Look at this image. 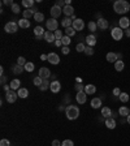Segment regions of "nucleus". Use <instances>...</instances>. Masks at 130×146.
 <instances>
[{
  "mask_svg": "<svg viewBox=\"0 0 130 146\" xmlns=\"http://www.w3.org/2000/svg\"><path fill=\"white\" fill-rule=\"evenodd\" d=\"M86 43H87L88 47H94L96 44V36L94 34H90V35L86 36Z\"/></svg>",
  "mask_w": 130,
  "mask_h": 146,
  "instance_id": "obj_18",
  "label": "nucleus"
},
{
  "mask_svg": "<svg viewBox=\"0 0 130 146\" xmlns=\"http://www.w3.org/2000/svg\"><path fill=\"white\" fill-rule=\"evenodd\" d=\"M125 35H126V36H129V38H130V27H129V29H126V30H125Z\"/></svg>",
  "mask_w": 130,
  "mask_h": 146,
  "instance_id": "obj_57",
  "label": "nucleus"
},
{
  "mask_svg": "<svg viewBox=\"0 0 130 146\" xmlns=\"http://www.w3.org/2000/svg\"><path fill=\"white\" fill-rule=\"evenodd\" d=\"M11 90H20V85H21V81L20 80H17V78H15V80H12L11 81Z\"/></svg>",
  "mask_w": 130,
  "mask_h": 146,
  "instance_id": "obj_24",
  "label": "nucleus"
},
{
  "mask_svg": "<svg viewBox=\"0 0 130 146\" xmlns=\"http://www.w3.org/2000/svg\"><path fill=\"white\" fill-rule=\"evenodd\" d=\"M0 146H11V142L7 138H3V140L0 141Z\"/></svg>",
  "mask_w": 130,
  "mask_h": 146,
  "instance_id": "obj_48",
  "label": "nucleus"
},
{
  "mask_svg": "<svg viewBox=\"0 0 130 146\" xmlns=\"http://www.w3.org/2000/svg\"><path fill=\"white\" fill-rule=\"evenodd\" d=\"M25 70L26 72H33L34 68H35V65H34V63H31V61H27L26 64H25Z\"/></svg>",
  "mask_w": 130,
  "mask_h": 146,
  "instance_id": "obj_33",
  "label": "nucleus"
},
{
  "mask_svg": "<svg viewBox=\"0 0 130 146\" xmlns=\"http://www.w3.org/2000/svg\"><path fill=\"white\" fill-rule=\"evenodd\" d=\"M0 74H1V76H4V68L3 67L0 68Z\"/></svg>",
  "mask_w": 130,
  "mask_h": 146,
  "instance_id": "obj_60",
  "label": "nucleus"
},
{
  "mask_svg": "<svg viewBox=\"0 0 130 146\" xmlns=\"http://www.w3.org/2000/svg\"><path fill=\"white\" fill-rule=\"evenodd\" d=\"M43 81H44V80H43L42 77H39V76L34 77V80H33L34 85H35V86H39V88H40V85H42V84H43Z\"/></svg>",
  "mask_w": 130,
  "mask_h": 146,
  "instance_id": "obj_35",
  "label": "nucleus"
},
{
  "mask_svg": "<svg viewBox=\"0 0 130 146\" xmlns=\"http://www.w3.org/2000/svg\"><path fill=\"white\" fill-rule=\"evenodd\" d=\"M24 70H25V68L22 65H18V64H16L15 67L12 68L13 74H21V73H24Z\"/></svg>",
  "mask_w": 130,
  "mask_h": 146,
  "instance_id": "obj_28",
  "label": "nucleus"
},
{
  "mask_svg": "<svg viewBox=\"0 0 130 146\" xmlns=\"http://www.w3.org/2000/svg\"><path fill=\"white\" fill-rule=\"evenodd\" d=\"M49 90L53 93V94H56V93H59V91L61 90V84L60 81H57V80H55V81L51 82V85H49Z\"/></svg>",
  "mask_w": 130,
  "mask_h": 146,
  "instance_id": "obj_12",
  "label": "nucleus"
},
{
  "mask_svg": "<svg viewBox=\"0 0 130 146\" xmlns=\"http://www.w3.org/2000/svg\"><path fill=\"white\" fill-rule=\"evenodd\" d=\"M40 59H42V60H48V55H46V54L40 55Z\"/></svg>",
  "mask_w": 130,
  "mask_h": 146,
  "instance_id": "obj_55",
  "label": "nucleus"
},
{
  "mask_svg": "<svg viewBox=\"0 0 130 146\" xmlns=\"http://www.w3.org/2000/svg\"><path fill=\"white\" fill-rule=\"evenodd\" d=\"M74 89L77 90V93L85 91V88H83V85H82V84H76V85H74Z\"/></svg>",
  "mask_w": 130,
  "mask_h": 146,
  "instance_id": "obj_44",
  "label": "nucleus"
},
{
  "mask_svg": "<svg viewBox=\"0 0 130 146\" xmlns=\"http://www.w3.org/2000/svg\"><path fill=\"white\" fill-rule=\"evenodd\" d=\"M53 33H55V38H56V40H61V39H63V38H64V35H63V31H61V30H59V29H57V30H56V31H53Z\"/></svg>",
  "mask_w": 130,
  "mask_h": 146,
  "instance_id": "obj_41",
  "label": "nucleus"
},
{
  "mask_svg": "<svg viewBox=\"0 0 130 146\" xmlns=\"http://www.w3.org/2000/svg\"><path fill=\"white\" fill-rule=\"evenodd\" d=\"M113 9L118 15H125V13H127L130 11V4L126 0H117V1L113 3Z\"/></svg>",
  "mask_w": 130,
  "mask_h": 146,
  "instance_id": "obj_1",
  "label": "nucleus"
},
{
  "mask_svg": "<svg viewBox=\"0 0 130 146\" xmlns=\"http://www.w3.org/2000/svg\"><path fill=\"white\" fill-rule=\"evenodd\" d=\"M118 26L121 27L122 30H124V29H125V30H126V29H129V27H130V20L127 17H125V16H124V17H121L120 20H118Z\"/></svg>",
  "mask_w": 130,
  "mask_h": 146,
  "instance_id": "obj_10",
  "label": "nucleus"
},
{
  "mask_svg": "<svg viewBox=\"0 0 130 146\" xmlns=\"http://www.w3.org/2000/svg\"><path fill=\"white\" fill-rule=\"evenodd\" d=\"M118 115H121L122 117H127L130 115V110L127 107H120L118 110Z\"/></svg>",
  "mask_w": 130,
  "mask_h": 146,
  "instance_id": "obj_27",
  "label": "nucleus"
},
{
  "mask_svg": "<svg viewBox=\"0 0 130 146\" xmlns=\"http://www.w3.org/2000/svg\"><path fill=\"white\" fill-rule=\"evenodd\" d=\"M85 48H86V46L83 44V43H78V44L76 46V50H77V52H85Z\"/></svg>",
  "mask_w": 130,
  "mask_h": 146,
  "instance_id": "obj_42",
  "label": "nucleus"
},
{
  "mask_svg": "<svg viewBox=\"0 0 130 146\" xmlns=\"http://www.w3.org/2000/svg\"><path fill=\"white\" fill-rule=\"evenodd\" d=\"M65 115L69 120H76L79 116V108L74 104H69V106L65 108Z\"/></svg>",
  "mask_w": 130,
  "mask_h": 146,
  "instance_id": "obj_2",
  "label": "nucleus"
},
{
  "mask_svg": "<svg viewBox=\"0 0 130 146\" xmlns=\"http://www.w3.org/2000/svg\"><path fill=\"white\" fill-rule=\"evenodd\" d=\"M34 20H35L36 22H42V21H44V15H43V13H40V12L35 13V15H34Z\"/></svg>",
  "mask_w": 130,
  "mask_h": 146,
  "instance_id": "obj_34",
  "label": "nucleus"
},
{
  "mask_svg": "<svg viewBox=\"0 0 130 146\" xmlns=\"http://www.w3.org/2000/svg\"><path fill=\"white\" fill-rule=\"evenodd\" d=\"M3 89L5 90V93H8V91L11 90V85H3Z\"/></svg>",
  "mask_w": 130,
  "mask_h": 146,
  "instance_id": "obj_54",
  "label": "nucleus"
},
{
  "mask_svg": "<svg viewBox=\"0 0 130 146\" xmlns=\"http://www.w3.org/2000/svg\"><path fill=\"white\" fill-rule=\"evenodd\" d=\"M5 82H7L5 76H1V84H3V85H5Z\"/></svg>",
  "mask_w": 130,
  "mask_h": 146,
  "instance_id": "obj_58",
  "label": "nucleus"
},
{
  "mask_svg": "<svg viewBox=\"0 0 130 146\" xmlns=\"http://www.w3.org/2000/svg\"><path fill=\"white\" fill-rule=\"evenodd\" d=\"M72 27L76 31H82V30H83V27H85V22H83V20H82V18H77L76 21H73Z\"/></svg>",
  "mask_w": 130,
  "mask_h": 146,
  "instance_id": "obj_7",
  "label": "nucleus"
},
{
  "mask_svg": "<svg viewBox=\"0 0 130 146\" xmlns=\"http://www.w3.org/2000/svg\"><path fill=\"white\" fill-rule=\"evenodd\" d=\"M61 146H74V143H73L72 140H64L61 142Z\"/></svg>",
  "mask_w": 130,
  "mask_h": 146,
  "instance_id": "obj_45",
  "label": "nucleus"
},
{
  "mask_svg": "<svg viewBox=\"0 0 130 146\" xmlns=\"http://www.w3.org/2000/svg\"><path fill=\"white\" fill-rule=\"evenodd\" d=\"M87 27H88V30H90V31H95L98 29V25H96V22L90 21V22H88V25H87Z\"/></svg>",
  "mask_w": 130,
  "mask_h": 146,
  "instance_id": "obj_39",
  "label": "nucleus"
},
{
  "mask_svg": "<svg viewBox=\"0 0 130 146\" xmlns=\"http://www.w3.org/2000/svg\"><path fill=\"white\" fill-rule=\"evenodd\" d=\"M12 12L13 13H20V12H21V8H20V5H18V4H13V5H12Z\"/></svg>",
  "mask_w": 130,
  "mask_h": 146,
  "instance_id": "obj_43",
  "label": "nucleus"
},
{
  "mask_svg": "<svg viewBox=\"0 0 130 146\" xmlns=\"http://www.w3.org/2000/svg\"><path fill=\"white\" fill-rule=\"evenodd\" d=\"M70 3H72V0H65V5H70Z\"/></svg>",
  "mask_w": 130,
  "mask_h": 146,
  "instance_id": "obj_59",
  "label": "nucleus"
},
{
  "mask_svg": "<svg viewBox=\"0 0 130 146\" xmlns=\"http://www.w3.org/2000/svg\"><path fill=\"white\" fill-rule=\"evenodd\" d=\"M55 46H56V47H60V46H63V43H61V40H56V42H55Z\"/></svg>",
  "mask_w": 130,
  "mask_h": 146,
  "instance_id": "obj_56",
  "label": "nucleus"
},
{
  "mask_svg": "<svg viewBox=\"0 0 130 146\" xmlns=\"http://www.w3.org/2000/svg\"><path fill=\"white\" fill-rule=\"evenodd\" d=\"M18 26L22 27V29H27V27H30V21L26 20V18H21L18 21Z\"/></svg>",
  "mask_w": 130,
  "mask_h": 146,
  "instance_id": "obj_26",
  "label": "nucleus"
},
{
  "mask_svg": "<svg viewBox=\"0 0 130 146\" xmlns=\"http://www.w3.org/2000/svg\"><path fill=\"white\" fill-rule=\"evenodd\" d=\"M126 123H127V124L130 125V115H129V116H127V117H126Z\"/></svg>",
  "mask_w": 130,
  "mask_h": 146,
  "instance_id": "obj_61",
  "label": "nucleus"
},
{
  "mask_svg": "<svg viewBox=\"0 0 130 146\" xmlns=\"http://www.w3.org/2000/svg\"><path fill=\"white\" fill-rule=\"evenodd\" d=\"M17 94H18V98H22V99H25V98L29 97V90L25 88H21L20 90H17Z\"/></svg>",
  "mask_w": 130,
  "mask_h": 146,
  "instance_id": "obj_25",
  "label": "nucleus"
},
{
  "mask_svg": "<svg viewBox=\"0 0 130 146\" xmlns=\"http://www.w3.org/2000/svg\"><path fill=\"white\" fill-rule=\"evenodd\" d=\"M96 25H98V27H99V29H102V30H104V29H108V26H109L108 21H107L106 18H103V17L98 20Z\"/></svg>",
  "mask_w": 130,
  "mask_h": 146,
  "instance_id": "obj_16",
  "label": "nucleus"
},
{
  "mask_svg": "<svg viewBox=\"0 0 130 146\" xmlns=\"http://www.w3.org/2000/svg\"><path fill=\"white\" fill-rule=\"evenodd\" d=\"M95 91H96V88H95L94 85L88 84V85L85 86V93L86 94H95Z\"/></svg>",
  "mask_w": 130,
  "mask_h": 146,
  "instance_id": "obj_30",
  "label": "nucleus"
},
{
  "mask_svg": "<svg viewBox=\"0 0 130 146\" xmlns=\"http://www.w3.org/2000/svg\"><path fill=\"white\" fill-rule=\"evenodd\" d=\"M35 13H38V9H36L35 7H33L31 9H25L24 12H22V16H24V18L29 20L30 17H34V15H35Z\"/></svg>",
  "mask_w": 130,
  "mask_h": 146,
  "instance_id": "obj_11",
  "label": "nucleus"
},
{
  "mask_svg": "<svg viewBox=\"0 0 130 146\" xmlns=\"http://www.w3.org/2000/svg\"><path fill=\"white\" fill-rule=\"evenodd\" d=\"M121 93H122V91L120 90L118 88H115V89H113V95H116V97H120V94H121Z\"/></svg>",
  "mask_w": 130,
  "mask_h": 146,
  "instance_id": "obj_49",
  "label": "nucleus"
},
{
  "mask_svg": "<svg viewBox=\"0 0 130 146\" xmlns=\"http://www.w3.org/2000/svg\"><path fill=\"white\" fill-rule=\"evenodd\" d=\"M112 110L109 108V107H103L102 108V116L103 117H106V119H108V117H112Z\"/></svg>",
  "mask_w": 130,
  "mask_h": 146,
  "instance_id": "obj_23",
  "label": "nucleus"
},
{
  "mask_svg": "<svg viewBox=\"0 0 130 146\" xmlns=\"http://www.w3.org/2000/svg\"><path fill=\"white\" fill-rule=\"evenodd\" d=\"M49 76H51V70L48 68H46V67L39 68V77H42L43 80H48Z\"/></svg>",
  "mask_w": 130,
  "mask_h": 146,
  "instance_id": "obj_13",
  "label": "nucleus"
},
{
  "mask_svg": "<svg viewBox=\"0 0 130 146\" xmlns=\"http://www.w3.org/2000/svg\"><path fill=\"white\" fill-rule=\"evenodd\" d=\"M44 29L42 26H36L34 29V34H35V38L36 39H42V36H44Z\"/></svg>",
  "mask_w": 130,
  "mask_h": 146,
  "instance_id": "obj_17",
  "label": "nucleus"
},
{
  "mask_svg": "<svg viewBox=\"0 0 130 146\" xmlns=\"http://www.w3.org/2000/svg\"><path fill=\"white\" fill-rule=\"evenodd\" d=\"M4 30H5L7 33H9V34L16 33V31L18 30V24H17V22H15V21H9L8 24L5 25Z\"/></svg>",
  "mask_w": 130,
  "mask_h": 146,
  "instance_id": "obj_5",
  "label": "nucleus"
},
{
  "mask_svg": "<svg viewBox=\"0 0 130 146\" xmlns=\"http://www.w3.org/2000/svg\"><path fill=\"white\" fill-rule=\"evenodd\" d=\"M27 61L25 60V58H22V56H20V58L17 59V64L18 65H22V67H25V64H26Z\"/></svg>",
  "mask_w": 130,
  "mask_h": 146,
  "instance_id": "obj_47",
  "label": "nucleus"
},
{
  "mask_svg": "<svg viewBox=\"0 0 130 146\" xmlns=\"http://www.w3.org/2000/svg\"><path fill=\"white\" fill-rule=\"evenodd\" d=\"M43 38H44L46 42H48V43L56 42V38H55V33H53V31H46Z\"/></svg>",
  "mask_w": 130,
  "mask_h": 146,
  "instance_id": "obj_15",
  "label": "nucleus"
},
{
  "mask_svg": "<svg viewBox=\"0 0 130 146\" xmlns=\"http://www.w3.org/2000/svg\"><path fill=\"white\" fill-rule=\"evenodd\" d=\"M70 36H68V35H64V38L61 39V43H63V46H65V47H69V44H70Z\"/></svg>",
  "mask_w": 130,
  "mask_h": 146,
  "instance_id": "obj_36",
  "label": "nucleus"
},
{
  "mask_svg": "<svg viewBox=\"0 0 130 146\" xmlns=\"http://www.w3.org/2000/svg\"><path fill=\"white\" fill-rule=\"evenodd\" d=\"M72 25H73V21H72V18L70 17H65L63 21H61V26L65 27V29H67V27H70Z\"/></svg>",
  "mask_w": 130,
  "mask_h": 146,
  "instance_id": "obj_29",
  "label": "nucleus"
},
{
  "mask_svg": "<svg viewBox=\"0 0 130 146\" xmlns=\"http://www.w3.org/2000/svg\"><path fill=\"white\" fill-rule=\"evenodd\" d=\"M3 4H5V5H11V7H12L15 3H13L12 0H4V1H3Z\"/></svg>",
  "mask_w": 130,
  "mask_h": 146,
  "instance_id": "obj_52",
  "label": "nucleus"
},
{
  "mask_svg": "<svg viewBox=\"0 0 130 146\" xmlns=\"http://www.w3.org/2000/svg\"><path fill=\"white\" fill-rule=\"evenodd\" d=\"M90 104L94 110H98V108L102 107V99H100V98H92L91 102H90Z\"/></svg>",
  "mask_w": 130,
  "mask_h": 146,
  "instance_id": "obj_21",
  "label": "nucleus"
},
{
  "mask_svg": "<svg viewBox=\"0 0 130 146\" xmlns=\"http://www.w3.org/2000/svg\"><path fill=\"white\" fill-rule=\"evenodd\" d=\"M61 52H63L64 55H68L70 52V50H69V47H65V46H63V48H61Z\"/></svg>",
  "mask_w": 130,
  "mask_h": 146,
  "instance_id": "obj_51",
  "label": "nucleus"
},
{
  "mask_svg": "<svg viewBox=\"0 0 130 146\" xmlns=\"http://www.w3.org/2000/svg\"><path fill=\"white\" fill-rule=\"evenodd\" d=\"M124 35H125V31H122V29L120 26H116L111 30V36H112L115 40H121Z\"/></svg>",
  "mask_w": 130,
  "mask_h": 146,
  "instance_id": "obj_3",
  "label": "nucleus"
},
{
  "mask_svg": "<svg viewBox=\"0 0 130 146\" xmlns=\"http://www.w3.org/2000/svg\"><path fill=\"white\" fill-rule=\"evenodd\" d=\"M48 63L53 64V65H57L60 63V56H59L56 52H49L48 54Z\"/></svg>",
  "mask_w": 130,
  "mask_h": 146,
  "instance_id": "obj_9",
  "label": "nucleus"
},
{
  "mask_svg": "<svg viewBox=\"0 0 130 146\" xmlns=\"http://www.w3.org/2000/svg\"><path fill=\"white\" fill-rule=\"evenodd\" d=\"M106 125L108 129H115L116 125H117V123H116V119L115 117H108L106 119Z\"/></svg>",
  "mask_w": 130,
  "mask_h": 146,
  "instance_id": "obj_20",
  "label": "nucleus"
},
{
  "mask_svg": "<svg viewBox=\"0 0 130 146\" xmlns=\"http://www.w3.org/2000/svg\"><path fill=\"white\" fill-rule=\"evenodd\" d=\"M22 5L26 9H31L34 7V1L33 0H22Z\"/></svg>",
  "mask_w": 130,
  "mask_h": 146,
  "instance_id": "obj_32",
  "label": "nucleus"
},
{
  "mask_svg": "<svg viewBox=\"0 0 130 146\" xmlns=\"http://www.w3.org/2000/svg\"><path fill=\"white\" fill-rule=\"evenodd\" d=\"M52 146H61L60 141H59V140H53V141H52Z\"/></svg>",
  "mask_w": 130,
  "mask_h": 146,
  "instance_id": "obj_53",
  "label": "nucleus"
},
{
  "mask_svg": "<svg viewBox=\"0 0 130 146\" xmlns=\"http://www.w3.org/2000/svg\"><path fill=\"white\" fill-rule=\"evenodd\" d=\"M49 85H51V84H49V81H48V80H44V81H43V84H42V85H40V90H42V91H46V90H47V89H48L49 88Z\"/></svg>",
  "mask_w": 130,
  "mask_h": 146,
  "instance_id": "obj_38",
  "label": "nucleus"
},
{
  "mask_svg": "<svg viewBox=\"0 0 130 146\" xmlns=\"http://www.w3.org/2000/svg\"><path fill=\"white\" fill-rule=\"evenodd\" d=\"M76 100L78 102L79 104H83L86 103V100H87V94H86L85 91H81V93H77L76 95Z\"/></svg>",
  "mask_w": 130,
  "mask_h": 146,
  "instance_id": "obj_14",
  "label": "nucleus"
},
{
  "mask_svg": "<svg viewBox=\"0 0 130 146\" xmlns=\"http://www.w3.org/2000/svg\"><path fill=\"white\" fill-rule=\"evenodd\" d=\"M85 54L86 55H88V56H91V55H94V48H92V47H86L85 48Z\"/></svg>",
  "mask_w": 130,
  "mask_h": 146,
  "instance_id": "obj_46",
  "label": "nucleus"
},
{
  "mask_svg": "<svg viewBox=\"0 0 130 146\" xmlns=\"http://www.w3.org/2000/svg\"><path fill=\"white\" fill-rule=\"evenodd\" d=\"M55 5L60 7V8H64V7H65V1H63V0H57V1H56V4H55Z\"/></svg>",
  "mask_w": 130,
  "mask_h": 146,
  "instance_id": "obj_50",
  "label": "nucleus"
},
{
  "mask_svg": "<svg viewBox=\"0 0 130 146\" xmlns=\"http://www.w3.org/2000/svg\"><path fill=\"white\" fill-rule=\"evenodd\" d=\"M46 26H47L48 31H56L59 29V21L55 18H49L48 21H46Z\"/></svg>",
  "mask_w": 130,
  "mask_h": 146,
  "instance_id": "obj_4",
  "label": "nucleus"
},
{
  "mask_svg": "<svg viewBox=\"0 0 130 146\" xmlns=\"http://www.w3.org/2000/svg\"><path fill=\"white\" fill-rule=\"evenodd\" d=\"M17 98H18V94L15 90H9L8 93H5V99L8 103H15L17 100Z\"/></svg>",
  "mask_w": 130,
  "mask_h": 146,
  "instance_id": "obj_6",
  "label": "nucleus"
},
{
  "mask_svg": "<svg viewBox=\"0 0 130 146\" xmlns=\"http://www.w3.org/2000/svg\"><path fill=\"white\" fill-rule=\"evenodd\" d=\"M120 100H121V102H124V103H126V102H129V94H127V93H124V91H122L121 94H120Z\"/></svg>",
  "mask_w": 130,
  "mask_h": 146,
  "instance_id": "obj_37",
  "label": "nucleus"
},
{
  "mask_svg": "<svg viewBox=\"0 0 130 146\" xmlns=\"http://www.w3.org/2000/svg\"><path fill=\"white\" fill-rule=\"evenodd\" d=\"M65 34H67L68 36H73V35H76V30H74L72 26L67 27V29H65Z\"/></svg>",
  "mask_w": 130,
  "mask_h": 146,
  "instance_id": "obj_40",
  "label": "nucleus"
},
{
  "mask_svg": "<svg viewBox=\"0 0 130 146\" xmlns=\"http://www.w3.org/2000/svg\"><path fill=\"white\" fill-rule=\"evenodd\" d=\"M49 13H51V18H56L57 17H60V15L63 13V8H60V7H57V5H53L51 8V11H49Z\"/></svg>",
  "mask_w": 130,
  "mask_h": 146,
  "instance_id": "obj_8",
  "label": "nucleus"
},
{
  "mask_svg": "<svg viewBox=\"0 0 130 146\" xmlns=\"http://www.w3.org/2000/svg\"><path fill=\"white\" fill-rule=\"evenodd\" d=\"M106 59H107V61H108V63H113V64H115L116 61L118 60L117 52H108V54H107V56H106Z\"/></svg>",
  "mask_w": 130,
  "mask_h": 146,
  "instance_id": "obj_19",
  "label": "nucleus"
},
{
  "mask_svg": "<svg viewBox=\"0 0 130 146\" xmlns=\"http://www.w3.org/2000/svg\"><path fill=\"white\" fill-rule=\"evenodd\" d=\"M125 68V63L122 60H117L115 63V69L117 70V72H121V70H124Z\"/></svg>",
  "mask_w": 130,
  "mask_h": 146,
  "instance_id": "obj_31",
  "label": "nucleus"
},
{
  "mask_svg": "<svg viewBox=\"0 0 130 146\" xmlns=\"http://www.w3.org/2000/svg\"><path fill=\"white\" fill-rule=\"evenodd\" d=\"M63 12L65 13V16H67V17H72V16L74 15V8H73L72 5H65L63 8Z\"/></svg>",
  "mask_w": 130,
  "mask_h": 146,
  "instance_id": "obj_22",
  "label": "nucleus"
}]
</instances>
